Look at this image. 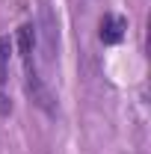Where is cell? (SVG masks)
<instances>
[{"mask_svg":"<svg viewBox=\"0 0 151 154\" xmlns=\"http://www.w3.org/2000/svg\"><path fill=\"white\" fill-rule=\"evenodd\" d=\"M125 30H128V21L122 15H113V12H107L104 18L98 21V38L104 45H119L125 38Z\"/></svg>","mask_w":151,"mask_h":154,"instance_id":"1","label":"cell"},{"mask_svg":"<svg viewBox=\"0 0 151 154\" xmlns=\"http://www.w3.org/2000/svg\"><path fill=\"white\" fill-rule=\"evenodd\" d=\"M9 57H12V42L0 36V83H6V74H9Z\"/></svg>","mask_w":151,"mask_h":154,"instance_id":"2","label":"cell"},{"mask_svg":"<svg viewBox=\"0 0 151 154\" xmlns=\"http://www.w3.org/2000/svg\"><path fill=\"white\" fill-rule=\"evenodd\" d=\"M6 113H12V104H9V98L0 92V116H6Z\"/></svg>","mask_w":151,"mask_h":154,"instance_id":"3","label":"cell"}]
</instances>
